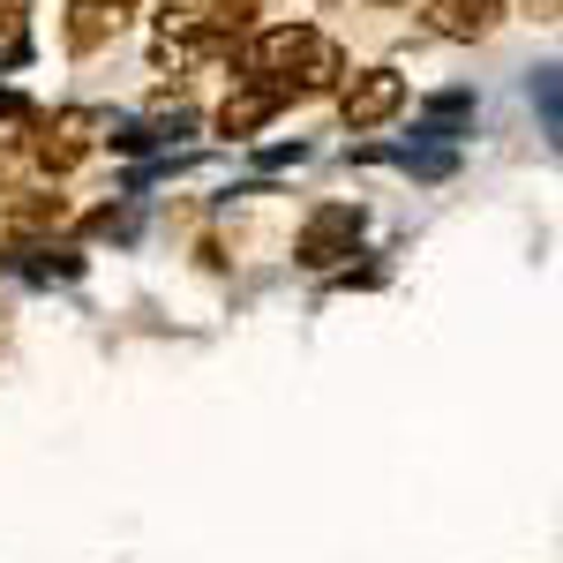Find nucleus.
I'll return each mask as SVG.
<instances>
[{
	"instance_id": "nucleus-1",
	"label": "nucleus",
	"mask_w": 563,
	"mask_h": 563,
	"mask_svg": "<svg viewBox=\"0 0 563 563\" xmlns=\"http://www.w3.org/2000/svg\"><path fill=\"white\" fill-rule=\"evenodd\" d=\"M398 106H406V76H398V68H368V76H353V84H346V98H339V121L361 135V129H384Z\"/></svg>"
},
{
	"instance_id": "nucleus-2",
	"label": "nucleus",
	"mask_w": 563,
	"mask_h": 563,
	"mask_svg": "<svg viewBox=\"0 0 563 563\" xmlns=\"http://www.w3.org/2000/svg\"><path fill=\"white\" fill-rule=\"evenodd\" d=\"M353 241H361V203H323L301 225V263L308 271H331L339 256H353Z\"/></svg>"
},
{
	"instance_id": "nucleus-3",
	"label": "nucleus",
	"mask_w": 563,
	"mask_h": 563,
	"mask_svg": "<svg viewBox=\"0 0 563 563\" xmlns=\"http://www.w3.org/2000/svg\"><path fill=\"white\" fill-rule=\"evenodd\" d=\"M286 98H294L286 84H256V76H249V90H233V98L218 106V135H256Z\"/></svg>"
},
{
	"instance_id": "nucleus-4",
	"label": "nucleus",
	"mask_w": 563,
	"mask_h": 563,
	"mask_svg": "<svg viewBox=\"0 0 563 563\" xmlns=\"http://www.w3.org/2000/svg\"><path fill=\"white\" fill-rule=\"evenodd\" d=\"M135 0H68V53H90V45H106L121 23H129Z\"/></svg>"
},
{
	"instance_id": "nucleus-5",
	"label": "nucleus",
	"mask_w": 563,
	"mask_h": 563,
	"mask_svg": "<svg viewBox=\"0 0 563 563\" xmlns=\"http://www.w3.org/2000/svg\"><path fill=\"white\" fill-rule=\"evenodd\" d=\"M435 38H488L496 31V0H429Z\"/></svg>"
},
{
	"instance_id": "nucleus-6",
	"label": "nucleus",
	"mask_w": 563,
	"mask_h": 563,
	"mask_svg": "<svg viewBox=\"0 0 563 563\" xmlns=\"http://www.w3.org/2000/svg\"><path fill=\"white\" fill-rule=\"evenodd\" d=\"M526 15L533 23H556V0H526Z\"/></svg>"
},
{
	"instance_id": "nucleus-7",
	"label": "nucleus",
	"mask_w": 563,
	"mask_h": 563,
	"mask_svg": "<svg viewBox=\"0 0 563 563\" xmlns=\"http://www.w3.org/2000/svg\"><path fill=\"white\" fill-rule=\"evenodd\" d=\"M376 8H406V0H376Z\"/></svg>"
}]
</instances>
